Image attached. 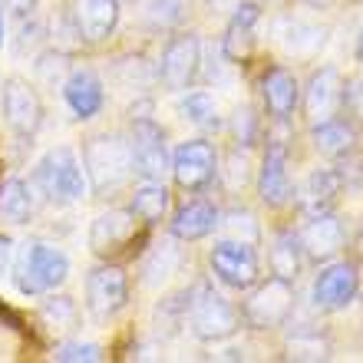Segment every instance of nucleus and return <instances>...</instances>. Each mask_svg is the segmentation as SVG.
Segmentation results:
<instances>
[{"label": "nucleus", "mask_w": 363, "mask_h": 363, "mask_svg": "<svg viewBox=\"0 0 363 363\" xmlns=\"http://www.w3.org/2000/svg\"><path fill=\"white\" fill-rule=\"evenodd\" d=\"M83 169L96 195H113L135 175L133 143L123 133H99L83 143Z\"/></svg>", "instance_id": "f257e3e1"}, {"label": "nucleus", "mask_w": 363, "mask_h": 363, "mask_svg": "<svg viewBox=\"0 0 363 363\" xmlns=\"http://www.w3.org/2000/svg\"><path fill=\"white\" fill-rule=\"evenodd\" d=\"M69 277V258L57 245L47 241H27L20 245L17 258H13V284L20 294L37 297L57 291Z\"/></svg>", "instance_id": "f03ea898"}, {"label": "nucleus", "mask_w": 363, "mask_h": 363, "mask_svg": "<svg viewBox=\"0 0 363 363\" xmlns=\"http://www.w3.org/2000/svg\"><path fill=\"white\" fill-rule=\"evenodd\" d=\"M33 185L57 205H73L89 191L83 159L69 145H57L40 159L37 169H33Z\"/></svg>", "instance_id": "7ed1b4c3"}, {"label": "nucleus", "mask_w": 363, "mask_h": 363, "mask_svg": "<svg viewBox=\"0 0 363 363\" xmlns=\"http://www.w3.org/2000/svg\"><path fill=\"white\" fill-rule=\"evenodd\" d=\"M251 294L241 307V317L248 320L255 330H274L291 317L294 311V281H284V277L271 274L268 281H255L248 287Z\"/></svg>", "instance_id": "20e7f679"}, {"label": "nucleus", "mask_w": 363, "mask_h": 363, "mask_svg": "<svg viewBox=\"0 0 363 363\" xmlns=\"http://www.w3.org/2000/svg\"><path fill=\"white\" fill-rule=\"evenodd\" d=\"M238 307L231 304L225 294L211 291V287H195L189 307V327L201 344H218L228 340L238 330Z\"/></svg>", "instance_id": "39448f33"}, {"label": "nucleus", "mask_w": 363, "mask_h": 363, "mask_svg": "<svg viewBox=\"0 0 363 363\" xmlns=\"http://www.w3.org/2000/svg\"><path fill=\"white\" fill-rule=\"evenodd\" d=\"M0 113L13 135L33 139L43 125V99H40L37 86H30L23 77H7L0 89Z\"/></svg>", "instance_id": "423d86ee"}, {"label": "nucleus", "mask_w": 363, "mask_h": 363, "mask_svg": "<svg viewBox=\"0 0 363 363\" xmlns=\"http://www.w3.org/2000/svg\"><path fill=\"white\" fill-rule=\"evenodd\" d=\"M129 143H133L135 175H143V182H162L172 172V155L165 145V133L152 116H133Z\"/></svg>", "instance_id": "0eeeda50"}, {"label": "nucleus", "mask_w": 363, "mask_h": 363, "mask_svg": "<svg viewBox=\"0 0 363 363\" xmlns=\"http://www.w3.org/2000/svg\"><path fill=\"white\" fill-rule=\"evenodd\" d=\"M208 264H211V274L218 277L221 284L235 287V291H248L261 277V261L255 245H245V241H235V238L215 241Z\"/></svg>", "instance_id": "6e6552de"}, {"label": "nucleus", "mask_w": 363, "mask_h": 363, "mask_svg": "<svg viewBox=\"0 0 363 363\" xmlns=\"http://www.w3.org/2000/svg\"><path fill=\"white\" fill-rule=\"evenodd\" d=\"M172 175L175 185L185 191L208 189L218 175V152L208 139H189L172 152Z\"/></svg>", "instance_id": "1a4fd4ad"}, {"label": "nucleus", "mask_w": 363, "mask_h": 363, "mask_svg": "<svg viewBox=\"0 0 363 363\" xmlns=\"http://www.w3.org/2000/svg\"><path fill=\"white\" fill-rule=\"evenodd\" d=\"M125 301H129V277L119 264H99L86 274V307L99 324L113 320Z\"/></svg>", "instance_id": "9d476101"}, {"label": "nucleus", "mask_w": 363, "mask_h": 363, "mask_svg": "<svg viewBox=\"0 0 363 363\" xmlns=\"http://www.w3.org/2000/svg\"><path fill=\"white\" fill-rule=\"evenodd\" d=\"M201 69V40L195 33H179L165 43L162 60H159V79L165 89L172 93H185L195 83Z\"/></svg>", "instance_id": "9b49d317"}, {"label": "nucleus", "mask_w": 363, "mask_h": 363, "mask_svg": "<svg viewBox=\"0 0 363 363\" xmlns=\"http://www.w3.org/2000/svg\"><path fill=\"white\" fill-rule=\"evenodd\" d=\"M357 291H360V268L354 261H334L314 277L311 301L320 311H344L347 304H354Z\"/></svg>", "instance_id": "f8f14e48"}, {"label": "nucleus", "mask_w": 363, "mask_h": 363, "mask_svg": "<svg viewBox=\"0 0 363 363\" xmlns=\"http://www.w3.org/2000/svg\"><path fill=\"white\" fill-rule=\"evenodd\" d=\"M344 77L337 67H320L311 73L307 79V89H304V116L307 123L317 125V123H327L340 113L344 106Z\"/></svg>", "instance_id": "ddd939ff"}, {"label": "nucleus", "mask_w": 363, "mask_h": 363, "mask_svg": "<svg viewBox=\"0 0 363 363\" xmlns=\"http://www.w3.org/2000/svg\"><path fill=\"white\" fill-rule=\"evenodd\" d=\"M258 199L268 208H284L294 199V185H291V172H287V145L281 139H271L264 149L258 169Z\"/></svg>", "instance_id": "4468645a"}, {"label": "nucleus", "mask_w": 363, "mask_h": 363, "mask_svg": "<svg viewBox=\"0 0 363 363\" xmlns=\"http://www.w3.org/2000/svg\"><path fill=\"white\" fill-rule=\"evenodd\" d=\"M135 221L139 218L125 208L103 211V215L93 221V228H89V248H93V255L113 258V255L125 251L135 241Z\"/></svg>", "instance_id": "2eb2a0df"}, {"label": "nucleus", "mask_w": 363, "mask_h": 363, "mask_svg": "<svg viewBox=\"0 0 363 363\" xmlns=\"http://www.w3.org/2000/svg\"><path fill=\"white\" fill-rule=\"evenodd\" d=\"M301 238V248H304V258L311 261H330L340 255L347 241V231L340 225L337 215L330 211H320V215H311V221L304 225V231L297 235Z\"/></svg>", "instance_id": "dca6fc26"}, {"label": "nucleus", "mask_w": 363, "mask_h": 363, "mask_svg": "<svg viewBox=\"0 0 363 363\" xmlns=\"http://www.w3.org/2000/svg\"><path fill=\"white\" fill-rule=\"evenodd\" d=\"M119 23V0H77L73 4V27L83 43H103L116 33Z\"/></svg>", "instance_id": "f3484780"}, {"label": "nucleus", "mask_w": 363, "mask_h": 363, "mask_svg": "<svg viewBox=\"0 0 363 363\" xmlns=\"http://www.w3.org/2000/svg\"><path fill=\"white\" fill-rule=\"evenodd\" d=\"M258 20H261V7L251 4V0H241L238 7L231 10L228 30H225V37H221V53H225V60L241 63V60L251 57V50L258 43V37H255Z\"/></svg>", "instance_id": "a211bd4d"}, {"label": "nucleus", "mask_w": 363, "mask_h": 363, "mask_svg": "<svg viewBox=\"0 0 363 363\" xmlns=\"http://www.w3.org/2000/svg\"><path fill=\"white\" fill-rule=\"evenodd\" d=\"M340 191H344V172H337V169H314V172L301 182V189L294 195H297V205L307 215H320V211L334 208Z\"/></svg>", "instance_id": "6ab92c4d"}, {"label": "nucleus", "mask_w": 363, "mask_h": 363, "mask_svg": "<svg viewBox=\"0 0 363 363\" xmlns=\"http://www.w3.org/2000/svg\"><path fill=\"white\" fill-rule=\"evenodd\" d=\"M63 99H67L69 113L77 119H93L106 103V93H103V83L96 77L93 69H73L67 79H63Z\"/></svg>", "instance_id": "aec40b11"}, {"label": "nucleus", "mask_w": 363, "mask_h": 363, "mask_svg": "<svg viewBox=\"0 0 363 363\" xmlns=\"http://www.w3.org/2000/svg\"><path fill=\"white\" fill-rule=\"evenodd\" d=\"M169 228H172V238H179V241H201L218 228V208L205 199H195L175 211Z\"/></svg>", "instance_id": "412c9836"}, {"label": "nucleus", "mask_w": 363, "mask_h": 363, "mask_svg": "<svg viewBox=\"0 0 363 363\" xmlns=\"http://www.w3.org/2000/svg\"><path fill=\"white\" fill-rule=\"evenodd\" d=\"M261 96H264V106L268 113L274 116L277 123L291 119L297 109V99H301V86H297L294 73H287L284 67H274L261 83Z\"/></svg>", "instance_id": "4be33fe9"}, {"label": "nucleus", "mask_w": 363, "mask_h": 363, "mask_svg": "<svg viewBox=\"0 0 363 363\" xmlns=\"http://www.w3.org/2000/svg\"><path fill=\"white\" fill-rule=\"evenodd\" d=\"M311 139H314V149L320 155H327V159H344V155L354 152L357 129L347 123V119L334 116V119H327V123H317Z\"/></svg>", "instance_id": "5701e85b"}, {"label": "nucleus", "mask_w": 363, "mask_h": 363, "mask_svg": "<svg viewBox=\"0 0 363 363\" xmlns=\"http://www.w3.org/2000/svg\"><path fill=\"white\" fill-rule=\"evenodd\" d=\"M169 205H172V191L165 189V182H143V185L133 191L129 211H133L143 225H159V221L169 215Z\"/></svg>", "instance_id": "b1692460"}, {"label": "nucleus", "mask_w": 363, "mask_h": 363, "mask_svg": "<svg viewBox=\"0 0 363 363\" xmlns=\"http://www.w3.org/2000/svg\"><path fill=\"white\" fill-rule=\"evenodd\" d=\"M277 37L291 53L297 57H307V53H317V50L327 43V30L317 27V23H304V20L287 17L277 23Z\"/></svg>", "instance_id": "393cba45"}, {"label": "nucleus", "mask_w": 363, "mask_h": 363, "mask_svg": "<svg viewBox=\"0 0 363 363\" xmlns=\"http://www.w3.org/2000/svg\"><path fill=\"white\" fill-rule=\"evenodd\" d=\"M268 264H271V274L284 277V281H297L301 264H304V248H301V238H297L294 231H281V235H274Z\"/></svg>", "instance_id": "a878e982"}, {"label": "nucleus", "mask_w": 363, "mask_h": 363, "mask_svg": "<svg viewBox=\"0 0 363 363\" xmlns=\"http://www.w3.org/2000/svg\"><path fill=\"white\" fill-rule=\"evenodd\" d=\"M0 218L10 225H27L33 218V195L23 179H7L0 185Z\"/></svg>", "instance_id": "bb28decb"}, {"label": "nucleus", "mask_w": 363, "mask_h": 363, "mask_svg": "<svg viewBox=\"0 0 363 363\" xmlns=\"http://www.w3.org/2000/svg\"><path fill=\"white\" fill-rule=\"evenodd\" d=\"M182 119H189L191 125H201V129H218L221 116H218V103L208 89H191V93L182 96Z\"/></svg>", "instance_id": "cd10ccee"}, {"label": "nucleus", "mask_w": 363, "mask_h": 363, "mask_svg": "<svg viewBox=\"0 0 363 363\" xmlns=\"http://www.w3.org/2000/svg\"><path fill=\"white\" fill-rule=\"evenodd\" d=\"M40 317H43V324H47L50 330L63 334V330H73V327L79 324V307L69 294H53V291H50V294L43 297V304H40Z\"/></svg>", "instance_id": "c85d7f7f"}, {"label": "nucleus", "mask_w": 363, "mask_h": 363, "mask_svg": "<svg viewBox=\"0 0 363 363\" xmlns=\"http://www.w3.org/2000/svg\"><path fill=\"white\" fill-rule=\"evenodd\" d=\"M185 10H189V0H152L145 7V23L155 33H169L185 20Z\"/></svg>", "instance_id": "c756f323"}, {"label": "nucleus", "mask_w": 363, "mask_h": 363, "mask_svg": "<svg viewBox=\"0 0 363 363\" xmlns=\"http://www.w3.org/2000/svg\"><path fill=\"white\" fill-rule=\"evenodd\" d=\"M218 228H221V238H235V241H245V245H258L261 241V228H258V218L245 208H235L228 211L225 218L218 215Z\"/></svg>", "instance_id": "7c9ffc66"}, {"label": "nucleus", "mask_w": 363, "mask_h": 363, "mask_svg": "<svg viewBox=\"0 0 363 363\" xmlns=\"http://www.w3.org/2000/svg\"><path fill=\"white\" fill-rule=\"evenodd\" d=\"M287 357H294V360H327L330 357V340L320 337V330H297L287 340Z\"/></svg>", "instance_id": "2f4dec72"}, {"label": "nucleus", "mask_w": 363, "mask_h": 363, "mask_svg": "<svg viewBox=\"0 0 363 363\" xmlns=\"http://www.w3.org/2000/svg\"><path fill=\"white\" fill-rule=\"evenodd\" d=\"M33 69H37L40 83H47L50 89L63 86V79L69 77L67 57H63V53H57V50H50V53H40V57H37V63H33Z\"/></svg>", "instance_id": "473e14b6"}, {"label": "nucleus", "mask_w": 363, "mask_h": 363, "mask_svg": "<svg viewBox=\"0 0 363 363\" xmlns=\"http://www.w3.org/2000/svg\"><path fill=\"white\" fill-rule=\"evenodd\" d=\"M175 268H179V251H175L172 245L155 248L152 255H149V261H145V284H159V281H165Z\"/></svg>", "instance_id": "72a5a7b5"}, {"label": "nucleus", "mask_w": 363, "mask_h": 363, "mask_svg": "<svg viewBox=\"0 0 363 363\" xmlns=\"http://www.w3.org/2000/svg\"><path fill=\"white\" fill-rule=\"evenodd\" d=\"M231 133H235V139H238V145H255V139H258V116H255V109H248V106H238L235 109V116H231Z\"/></svg>", "instance_id": "f704fd0d"}, {"label": "nucleus", "mask_w": 363, "mask_h": 363, "mask_svg": "<svg viewBox=\"0 0 363 363\" xmlns=\"http://www.w3.org/2000/svg\"><path fill=\"white\" fill-rule=\"evenodd\" d=\"M57 360H63V363H96V360H103V350H99V344H63L57 350Z\"/></svg>", "instance_id": "c9c22d12"}, {"label": "nucleus", "mask_w": 363, "mask_h": 363, "mask_svg": "<svg viewBox=\"0 0 363 363\" xmlns=\"http://www.w3.org/2000/svg\"><path fill=\"white\" fill-rule=\"evenodd\" d=\"M225 179H228V185L231 189H245L251 182V162H248V155L241 152H231V159H228V169H225Z\"/></svg>", "instance_id": "e433bc0d"}, {"label": "nucleus", "mask_w": 363, "mask_h": 363, "mask_svg": "<svg viewBox=\"0 0 363 363\" xmlns=\"http://www.w3.org/2000/svg\"><path fill=\"white\" fill-rule=\"evenodd\" d=\"M344 103L350 106V113H354L357 119H363V77L350 79L344 86Z\"/></svg>", "instance_id": "4c0bfd02"}, {"label": "nucleus", "mask_w": 363, "mask_h": 363, "mask_svg": "<svg viewBox=\"0 0 363 363\" xmlns=\"http://www.w3.org/2000/svg\"><path fill=\"white\" fill-rule=\"evenodd\" d=\"M4 4H7V10L13 17H30V13L37 10L40 0H4Z\"/></svg>", "instance_id": "58836bf2"}, {"label": "nucleus", "mask_w": 363, "mask_h": 363, "mask_svg": "<svg viewBox=\"0 0 363 363\" xmlns=\"http://www.w3.org/2000/svg\"><path fill=\"white\" fill-rule=\"evenodd\" d=\"M10 258H13V241H10L7 235H0V277L10 268Z\"/></svg>", "instance_id": "ea45409f"}, {"label": "nucleus", "mask_w": 363, "mask_h": 363, "mask_svg": "<svg viewBox=\"0 0 363 363\" xmlns=\"http://www.w3.org/2000/svg\"><path fill=\"white\" fill-rule=\"evenodd\" d=\"M241 0H208V7L211 10H218V13H231V10L238 7Z\"/></svg>", "instance_id": "a19ab883"}, {"label": "nucleus", "mask_w": 363, "mask_h": 363, "mask_svg": "<svg viewBox=\"0 0 363 363\" xmlns=\"http://www.w3.org/2000/svg\"><path fill=\"white\" fill-rule=\"evenodd\" d=\"M354 248H357V255H360V261H363V221H360V228H357V238H354Z\"/></svg>", "instance_id": "79ce46f5"}, {"label": "nucleus", "mask_w": 363, "mask_h": 363, "mask_svg": "<svg viewBox=\"0 0 363 363\" xmlns=\"http://www.w3.org/2000/svg\"><path fill=\"white\" fill-rule=\"evenodd\" d=\"M304 4H311V7H317V10H320V7H330L334 0H304Z\"/></svg>", "instance_id": "37998d69"}, {"label": "nucleus", "mask_w": 363, "mask_h": 363, "mask_svg": "<svg viewBox=\"0 0 363 363\" xmlns=\"http://www.w3.org/2000/svg\"><path fill=\"white\" fill-rule=\"evenodd\" d=\"M357 60L363 63V27H360V37H357Z\"/></svg>", "instance_id": "c03bdc74"}, {"label": "nucleus", "mask_w": 363, "mask_h": 363, "mask_svg": "<svg viewBox=\"0 0 363 363\" xmlns=\"http://www.w3.org/2000/svg\"><path fill=\"white\" fill-rule=\"evenodd\" d=\"M0 47H4V13H0Z\"/></svg>", "instance_id": "a18cd8bd"}]
</instances>
